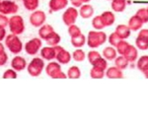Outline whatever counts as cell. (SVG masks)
I'll return each mask as SVG.
<instances>
[{"mask_svg": "<svg viewBox=\"0 0 148 131\" xmlns=\"http://www.w3.org/2000/svg\"><path fill=\"white\" fill-rule=\"evenodd\" d=\"M18 61H19L18 57H16L15 59H13V62H12V66H13L14 68L17 69V70H21V69H23V67H24V65H23V64L21 65V63H25V61H24L23 58L20 59V62H18Z\"/></svg>", "mask_w": 148, "mask_h": 131, "instance_id": "cell-1", "label": "cell"}]
</instances>
